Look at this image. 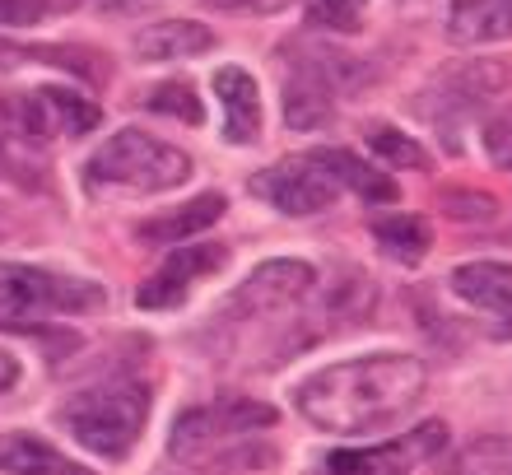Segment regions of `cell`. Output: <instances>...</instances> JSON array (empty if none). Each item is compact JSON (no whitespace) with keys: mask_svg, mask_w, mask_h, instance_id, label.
<instances>
[{"mask_svg":"<svg viewBox=\"0 0 512 475\" xmlns=\"http://www.w3.org/2000/svg\"><path fill=\"white\" fill-rule=\"evenodd\" d=\"M75 0H0V28H24L38 24L56 10H70Z\"/></svg>","mask_w":512,"mask_h":475,"instance_id":"obj_26","label":"cell"},{"mask_svg":"<svg viewBox=\"0 0 512 475\" xmlns=\"http://www.w3.org/2000/svg\"><path fill=\"white\" fill-rule=\"evenodd\" d=\"M89 187H117V191H168V187H182L191 177V159L177 145L168 140L149 136V131H117L98 145V154L89 159Z\"/></svg>","mask_w":512,"mask_h":475,"instance_id":"obj_4","label":"cell"},{"mask_svg":"<svg viewBox=\"0 0 512 475\" xmlns=\"http://www.w3.org/2000/svg\"><path fill=\"white\" fill-rule=\"evenodd\" d=\"M322 475H336V471H322Z\"/></svg>","mask_w":512,"mask_h":475,"instance_id":"obj_32","label":"cell"},{"mask_svg":"<svg viewBox=\"0 0 512 475\" xmlns=\"http://www.w3.org/2000/svg\"><path fill=\"white\" fill-rule=\"evenodd\" d=\"M331 117H336V103L322 80V66H298L284 84V122L294 131H317V126H331Z\"/></svg>","mask_w":512,"mask_h":475,"instance_id":"obj_15","label":"cell"},{"mask_svg":"<svg viewBox=\"0 0 512 475\" xmlns=\"http://www.w3.org/2000/svg\"><path fill=\"white\" fill-rule=\"evenodd\" d=\"M447 448V424L443 420H429L410 429L405 438L396 443H378V448H340L331 452V471L336 475H410L419 462H429L438 452Z\"/></svg>","mask_w":512,"mask_h":475,"instance_id":"obj_7","label":"cell"},{"mask_svg":"<svg viewBox=\"0 0 512 475\" xmlns=\"http://www.w3.org/2000/svg\"><path fill=\"white\" fill-rule=\"evenodd\" d=\"M503 84H508V70L503 66H494V61H466V66L447 70L443 80H438V94H447V98H433L424 112L433 117V112L447 108V103L457 112H471V108H480L485 98L499 94Z\"/></svg>","mask_w":512,"mask_h":475,"instance_id":"obj_14","label":"cell"},{"mask_svg":"<svg viewBox=\"0 0 512 475\" xmlns=\"http://www.w3.org/2000/svg\"><path fill=\"white\" fill-rule=\"evenodd\" d=\"M159 0H98V10H108V14H122V19H131V14H145L154 10Z\"/></svg>","mask_w":512,"mask_h":475,"instance_id":"obj_30","label":"cell"},{"mask_svg":"<svg viewBox=\"0 0 512 475\" xmlns=\"http://www.w3.org/2000/svg\"><path fill=\"white\" fill-rule=\"evenodd\" d=\"M33 103H38V117H42V131L47 136H89L98 122H103V108L94 98L75 94V89H33Z\"/></svg>","mask_w":512,"mask_h":475,"instance_id":"obj_16","label":"cell"},{"mask_svg":"<svg viewBox=\"0 0 512 475\" xmlns=\"http://www.w3.org/2000/svg\"><path fill=\"white\" fill-rule=\"evenodd\" d=\"M229 261V247H173V257L163 261L159 271L149 275L145 285L135 289V303L149 308V313H163V308H182L191 294V280H201V275H215L219 266Z\"/></svg>","mask_w":512,"mask_h":475,"instance_id":"obj_9","label":"cell"},{"mask_svg":"<svg viewBox=\"0 0 512 475\" xmlns=\"http://www.w3.org/2000/svg\"><path fill=\"white\" fill-rule=\"evenodd\" d=\"M219 10H252V14H270V10H284L289 0H210Z\"/></svg>","mask_w":512,"mask_h":475,"instance_id":"obj_29","label":"cell"},{"mask_svg":"<svg viewBox=\"0 0 512 475\" xmlns=\"http://www.w3.org/2000/svg\"><path fill=\"white\" fill-rule=\"evenodd\" d=\"M56 66V70H70L89 84H103L108 80V56L94 52V47H80V42H10L0 38V66Z\"/></svg>","mask_w":512,"mask_h":475,"instance_id":"obj_10","label":"cell"},{"mask_svg":"<svg viewBox=\"0 0 512 475\" xmlns=\"http://www.w3.org/2000/svg\"><path fill=\"white\" fill-rule=\"evenodd\" d=\"M0 308L5 313H98L103 289L94 280L56 275L24 261H0Z\"/></svg>","mask_w":512,"mask_h":475,"instance_id":"obj_5","label":"cell"},{"mask_svg":"<svg viewBox=\"0 0 512 475\" xmlns=\"http://www.w3.org/2000/svg\"><path fill=\"white\" fill-rule=\"evenodd\" d=\"M247 187H252V196H261V201H270L275 210H284V215H294V219L322 215V210L336 205L340 191H345L317 150L294 154V159H280L275 168H261Z\"/></svg>","mask_w":512,"mask_h":475,"instance_id":"obj_6","label":"cell"},{"mask_svg":"<svg viewBox=\"0 0 512 475\" xmlns=\"http://www.w3.org/2000/svg\"><path fill=\"white\" fill-rule=\"evenodd\" d=\"M149 420V387L145 382H103L89 392L70 396L61 406V424L80 448L122 462L126 452L140 443V429Z\"/></svg>","mask_w":512,"mask_h":475,"instance_id":"obj_3","label":"cell"},{"mask_svg":"<svg viewBox=\"0 0 512 475\" xmlns=\"http://www.w3.org/2000/svg\"><path fill=\"white\" fill-rule=\"evenodd\" d=\"M443 210L457 224H466V219H475V224H485V219H494V196H485V191H443Z\"/></svg>","mask_w":512,"mask_h":475,"instance_id":"obj_27","label":"cell"},{"mask_svg":"<svg viewBox=\"0 0 512 475\" xmlns=\"http://www.w3.org/2000/svg\"><path fill=\"white\" fill-rule=\"evenodd\" d=\"M373 238H378L396 261H410V266H415L433 243V224L424 215H401V210H396V215L373 219Z\"/></svg>","mask_w":512,"mask_h":475,"instance_id":"obj_20","label":"cell"},{"mask_svg":"<svg viewBox=\"0 0 512 475\" xmlns=\"http://www.w3.org/2000/svg\"><path fill=\"white\" fill-rule=\"evenodd\" d=\"M457 475H512V438H480V443H471Z\"/></svg>","mask_w":512,"mask_h":475,"instance_id":"obj_24","label":"cell"},{"mask_svg":"<svg viewBox=\"0 0 512 475\" xmlns=\"http://www.w3.org/2000/svg\"><path fill=\"white\" fill-rule=\"evenodd\" d=\"M210 47H215V33L196 19H168V24H149L135 33L140 61H182V56H201Z\"/></svg>","mask_w":512,"mask_h":475,"instance_id":"obj_13","label":"cell"},{"mask_svg":"<svg viewBox=\"0 0 512 475\" xmlns=\"http://www.w3.org/2000/svg\"><path fill=\"white\" fill-rule=\"evenodd\" d=\"M215 94L224 103V140L247 145L261 136V98H256V80L238 66L215 70Z\"/></svg>","mask_w":512,"mask_h":475,"instance_id":"obj_12","label":"cell"},{"mask_svg":"<svg viewBox=\"0 0 512 475\" xmlns=\"http://www.w3.org/2000/svg\"><path fill=\"white\" fill-rule=\"evenodd\" d=\"M485 154L512 173V103L485 122Z\"/></svg>","mask_w":512,"mask_h":475,"instance_id":"obj_28","label":"cell"},{"mask_svg":"<svg viewBox=\"0 0 512 475\" xmlns=\"http://www.w3.org/2000/svg\"><path fill=\"white\" fill-rule=\"evenodd\" d=\"M275 410L247 396H219L215 406L187 410L173 424L168 452L182 466H252V434L270 429Z\"/></svg>","mask_w":512,"mask_h":475,"instance_id":"obj_2","label":"cell"},{"mask_svg":"<svg viewBox=\"0 0 512 475\" xmlns=\"http://www.w3.org/2000/svg\"><path fill=\"white\" fill-rule=\"evenodd\" d=\"M368 0H312V19L322 28H336V33H354L364 24Z\"/></svg>","mask_w":512,"mask_h":475,"instance_id":"obj_25","label":"cell"},{"mask_svg":"<svg viewBox=\"0 0 512 475\" xmlns=\"http://www.w3.org/2000/svg\"><path fill=\"white\" fill-rule=\"evenodd\" d=\"M14 382H19V359L0 350V392H10Z\"/></svg>","mask_w":512,"mask_h":475,"instance_id":"obj_31","label":"cell"},{"mask_svg":"<svg viewBox=\"0 0 512 475\" xmlns=\"http://www.w3.org/2000/svg\"><path fill=\"white\" fill-rule=\"evenodd\" d=\"M457 299L485 308V313H512V266L508 261H466L452 271Z\"/></svg>","mask_w":512,"mask_h":475,"instance_id":"obj_17","label":"cell"},{"mask_svg":"<svg viewBox=\"0 0 512 475\" xmlns=\"http://www.w3.org/2000/svg\"><path fill=\"white\" fill-rule=\"evenodd\" d=\"M447 33L457 42H471V47L512 38V0H452Z\"/></svg>","mask_w":512,"mask_h":475,"instance_id":"obj_19","label":"cell"},{"mask_svg":"<svg viewBox=\"0 0 512 475\" xmlns=\"http://www.w3.org/2000/svg\"><path fill=\"white\" fill-rule=\"evenodd\" d=\"M317 154H322V163L336 173L340 187L359 191L364 201H401L396 182H391V177H382V173H373V168H368V163H359L350 150H317Z\"/></svg>","mask_w":512,"mask_h":475,"instance_id":"obj_21","label":"cell"},{"mask_svg":"<svg viewBox=\"0 0 512 475\" xmlns=\"http://www.w3.org/2000/svg\"><path fill=\"white\" fill-rule=\"evenodd\" d=\"M317 271L308 261H266L247 275V285L238 289L233 308L243 313V322H261V317H294L298 303L312 294Z\"/></svg>","mask_w":512,"mask_h":475,"instance_id":"obj_8","label":"cell"},{"mask_svg":"<svg viewBox=\"0 0 512 475\" xmlns=\"http://www.w3.org/2000/svg\"><path fill=\"white\" fill-rule=\"evenodd\" d=\"M0 471L5 475H94L42 443L38 434H0Z\"/></svg>","mask_w":512,"mask_h":475,"instance_id":"obj_18","label":"cell"},{"mask_svg":"<svg viewBox=\"0 0 512 475\" xmlns=\"http://www.w3.org/2000/svg\"><path fill=\"white\" fill-rule=\"evenodd\" d=\"M145 108L159 112V117H177V122H187V126L201 122V98H196V89H191L187 80L154 84V89L145 94Z\"/></svg>","mask_w":512,"mask_h":475,"instance_id":"obj_22","label":"cell"},{"mask_svg":"<svg viewBox=\"0 0 512 475\" xmlns=\"http://www.w3.org/2000/svg\"><path fill=\"white\" fill-rule=\"evenodd\" d=\"M429 373L415 354H359L298 387V415L326 434H382L424 401Z\"/></svg>","mask_w":512,"mask_h":475,"instance_id":"obj_1","label":"cell"},{"mask_svg":"<svg viewBox=\"0 0 512 475\" xmlns=\"http://www.w3.org/2000/svg\"><path fill=\"white\" fill-rule=\"evenodd\" d=\"M368 150L378 154V159L396 163V168H429V154L419 150L410 136H401L396 126H368Z\"/></svg>","mask_w":512,"mask_h":475,"instance_id":"obj_23","label":"cell"},{"mask_svg":"<svg viewBox=\"0 0 512 475\" xmlns=\"http://www.w3.org/2000/svg\"><path fill=\"white\" fill-rule=\"evenodd\" d=\"M219 215H224V196H219V191H205V196L177 205L168 215L135 224V238L149 247H177V243H187V238H196V233H205Z\"/></svg>","mask_w":512,"mask_h":475,"instance_id":"obj_11","label":"cell"}]
</instances>
